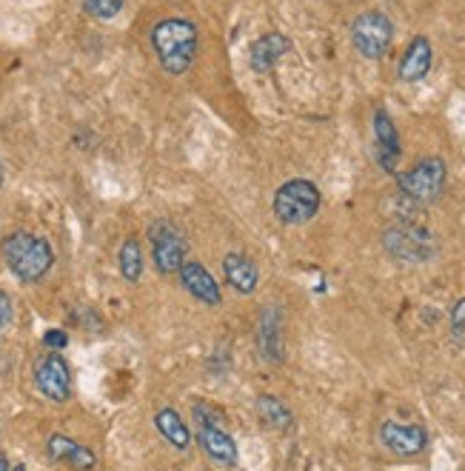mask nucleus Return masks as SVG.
Returning a JSON list of instances; mask_svg holds the SVG:
<instances>
[{"instance_id": "f257e3e1", "label": "nucleus", "mask_w": 465, "mask_h": 471, "mask_svg": "<svg viewBox=\"0 0 465 471\" xmlns=\"http://www.w3.org/2000/svg\"><path fill=\"white\" fill-rule=\"evenodd\" d=\"M151 46L163 72L178 77L195 64L200 34H198V26L186 21V17H163V21L154 24L151 29Z\"/></svg>"}, {"instance_id": "f03ea898", "label": "nucleus", "mask_w": 465, "mask_h": 471, "mask_svg": "<svg viewBox=\"0 0 465 471\" xmlns=\"http://www.w3.org/2000/svg\"><path fill=\"white\" fill-rule=\"evenodd\" d=\"M0 254L21 283H37L44 280L54 266V251L52 243L41 234L32 231H12L0 243Z\"/></svg>"}, {"instance_id": "7ed1b4c3", "label": "nucleus", "mask_w": 465, "mask_h": 471, "mask_svg": "<svg viewBox=\"0 0 465 471\" xmlns=\"http://www.w3.org/2000/svg\"><path fill=\"white\" fill-rule=\"evenodd\" d=\"M383 249L400 263H429L437 258V234L420 223H397L383 231Z\"/></svg>"}, {"instance_id": "20e7f679", "label": "nucleus", "mask_w": 465, "mask_h": 471, "mask_svg": "<svg viewBox=\"0 0 465 471\" xmlns=\"http://www.w3.org/2000/svg\"><path fill=\"white\" fill-rule=\"evenodd\" d=\"M320 203H323L320 189L312 181L295 178L275 191V203H271V209H275L277 221L283 226H303L317 218Z\"/></svg>"}, {"instance_id": "39448f33", "label": "nucleus", "mask_w": 465, "mask_h": 471, "mask_svg": "<svg viewBox=\"0 0 465 471\" xmlns=\"http://www.w3.org/2000/svg\"><path fill=\"white\" fill-rule=\"evenodd\" d=\"M445 178H449V169H445L442 157H425V161L414 163L409 172L397 174V189L402 198H409L420 206H429L440 201Z\"/></svg>"}, {"instance_id": "423d86ee", "label": "nucleus", "mask_w": 465, "mask_h": 471, "mask_svg": "<svg viewBox=\"0 0 465 471\" xmlns=\"http://www.w3.org/2000/svg\"><path fill=\"white\" fill-rule=\"evenodd\" d=\"M392 41H394V24L385 12L377 9L363 12L352 24V44L365 61H380V57L389 54Z\"/></svg>"}, {"instance_id": "0eeeda50", "label": "nucleus", "mask_w": 465, "mask_h": 471, "mask_svg": "<svg viewBox=\"0 0 465 471\" xmlns=\"http://www.w3.org/2000/svg\"><path fill=\"white\" fill-rule=\"evenodd\" d=\"M149 243H151V260L160 274H178L186 260V238L180 226L160 218L149 226Z\"/></svg>"}, {"instance_id": "6e6552de", "label": "nucleus", "mask_w": 465, "mask_h": 471, "mask_svg": "<svg viewBox=\"0 0 465 471\" xmlns=\"http://www.w3.org/2000/svg\"><path fill=\"white\" fill-rule=\"evenodd\" d=\"M34 386L52 403H66L72 397V371L61 351H49V355L34 366Z\"/></svg>"}, {"instance_id": "1a4fd4ad", "label": "nucleus", "mask_w": 465, "mask_h": 471, "mask_svg": "<svg viewBox=\"0 0 465 471\" xmlns=\"http://www.w3.org/2000/svg\"><path fill=\"white\" fill-rule=\"evenodd\" d=\"M380 443L394 451L397 457H417L429 446V431L417 423H394L385 420L380 426Z\"/></svg>"}, {"instance_id": "9d476101", "label": "nucleus", "mask_w": 465, "mask_h": 471, "mask_svg": "<svg viewBox=\"0 0 465 471\" xmlns=\"http://www.w3.org/2000/svg\"><path fill=\"white\" fill-rule=\"evenodd\" d=\"M257 351L266 363H283L286 360V329H283V311L277 306H266L257 318Z\"/></svg>"}, {"instance_id": "9b49d317", "label": "nucleus", "mask_w": 465, "mask_h": 471, "mask_svg": "<svg viewBox=\"0 0 465 471\" xmlns=\"http://www.w3.org/2000/svg\"><path fill=\"white\" fill-rule=\"evenodd\" d=\"M178 278H180L183 289H186L198 303L211 306V309L223 306V291H220V283L215 280V274H211L200 260L186 258L183 266H180V271H178Z\"/></svg>"}, {"instance_id": "f8f14e48", "label": "nucleus", "mask_w": 465, "mask_h": 471, "mask_svg": "<svg viewBox=\"0 0 465 471\" xmlns=\"http://www.w3.org/2000/svg\"><path fill=\"white\" fill-rule=\"evenodd\" d=\"M374 154H377V163L380 169H385L389 174L397 172V161H400V134L397 126L392 121V114L385 109L374 112Z\"/></svg>"}, {"instance_id": "ddd939ff", "label": "nucleus", "mask_w": 465, "mask_h": 471, "mask_svg": "<svg viewBox=\"0 0 465 471\" xmlns=\"http://www.w3.org/2000/svg\"><path fill=\"white\" fill-rule=\"evenodd\" d=\"M288 52H292V41H288L283 32H266L251 44L248 64L257 74H266V72L275 69L283 61V54H288Z\"/></svg>"}, {"instance_id": "4468645a", "label": "nucleus", "mask_w": 465, "mask_h": 471, "mask_svg": "<svg viewBox=\"0 0 465 471\" xmlns=\"http://www.w3.org/2000/svg\"><path fill=\"white\" fill-rule=\"evenodd\" d=\"M46 451L54 463H66L74 471H92L94 466H98V455H94L89 446L77 443L66 435H52L46 440Z\"/></svg>"}, {"instance_id": "2eb2a0df", "label": "nucleus", "mask_w": 465, "mask_h": 471, "mask_svg": "<svg viewBox=\"0 0 465 471\" xmlns=\"http://www.w3.org/2000/svg\"><path fill=\"white\" fill-rule=\"evenodd\" d=\"M223 278L237 294H255L260 286V269L248 254L228 251L223 258Z\"/></svg>"}, {"instance_id": "dca6fc26", "label": "nucleus", "mask_w": 465, "mask_h": 471, "mask_svg": "<svg viewBox=\"0 0 465 471\" xmlns=\"http://www.w3.org/2000/svg\"><path fill=\"white\" fill-rule=\"evenodd\" d=\"M431 61H434V49L429 44V37L417 34L414 41L409 44V49H405L400 66H397L400 81L402 83H417V81H422V77L431 72Z\"/></svg>"}, {"instance_id": "f3484780", "label": "nucleus", "mask_w": 465, "mask_h": 471, "mask_svg": "<svg viewBox=\"0 0 465 471\" xmlns=\"http://www.w3.org/2000/svg\"><path fill=\"white\" fill-rule=\"evenodd\" d=\"M198 443L203 448V455L215 466L223 468L237 466V443L226 428H198Z\"/></svg>"}, {"instance_id": "a211bd4d", "label": "nucleus", "mask_w": 465, "mask_h": 471, "mask_svg": "<svg viewBox=\"0 0 465 471\" xmlns=\"http://www.w3.org/2000/svg\"><path fill=\"white\" fill-rule=\"evenodd\" d=\"M154 426H158V431L166 437V443H171L178 451H186L191 446V431L174 408H160L158 415H154Z\"/></svg>"}, {"instance_id": "6ab92c4d", "label": "nucleus", "mask_w": 465, "mask_h": 471, "mask_svg": "<svg viewBox=\"0 0 465 471\" xmlns=\"http://www.w3.org/2000/svg\"><path fill=\"white\" fill-rule=\"evenodd\" d=\"M257 417L263 420V426L275 428V431H288L295 426V415L280 397L275 395H260L257 397Z\"/></svg>"}, {"instance_id": "aec40b11", "label": "nucleus", "mask_w": 465, "mask_h": 471, "mask_svg": "<svg viewBox=\"0 0 465 471\" xmlns=\"http://www.w3.org/2000/svg\"><path fill=\"white\" fill-rule=\"evenodd\" d=\"M118 266L126 283H138L143 278V251L138 238H126L121 251H118Z\"/></svg>"}, {"instance_id": "412c9836", "label": "nucleus", "mask_w": 465, "mask_h": 471, "mask_svg": "<svg viewBox=\"0 0 465 471\" xmlns=\"http://www.w3.org/2000/svg\"><path fill=\"white\" fill-rule=\"evenodd\" d=\"M191 417H195L198 428H223V426H226L223 408L211 406V403H206V400H198L195 406H191Z\"/></svg>"}, {"instance_id": "4be33fe9", "label": "nucleus", "mask_w": 465, "mask_h": 471, "mask_svg": "<svg viewBox=\"0 0 465 471\" xmlns=\"http://www.w3.org/2000/svg\"><path fill=\"white\" fill-rule=\"evenodd\" d=\"M126 6V0H83V12L89 17H98V21H111L118 17Z\"/></svg>"}, {"instance_id": "5701e85b", "label": "nucleus", "mask_w": 465, "mask_h": 471, "mask_svg": "<svg viewBox=\"0 0 465 471\" xmlns=\"http://www.w3.org/2000/svg\"><path fill=\"white\" fill-rule=\"evenodd\" d=\"M451 335L454 338H465V298H460L454 306H451Z\"/></svg>"}, {"instance_id": "b1692460", "label": "nucleus", "mask_w": 465, "mask_h": 471, "mask_svg": "<svg viewBox=\"0 0 465 471\" xmlns=\"http://www.w3.org/2000/svg\"><path fill=\"white\" fill-rule=\"evenodd\" d=\"M12 318H15V306H12V298L0 289V335L12 326Z\"/></svg>"}, {"instance_id": "393cba45", "label": "nucleus", "mask_w": 465, "mask_h": 471, "mask_svg": "<svg viewBox=\"0 0 465 471\" xmlns=\"http://www.w3.org/2000/svg\"><path fill=\"white\" fill-rule=\"evenodd\" d=\"M44 343H46L52 351H61V348H66L69 335H66V331H61V329H52V331H46V335H44Z\"/></svg>"}, {"instance_id": "a878e982", "label": "nucleus", "mask_w": 465, "mask_h": 471, "mask_svg": "<svg viewBox=\"0 0 465 471\" xmlns=\"http://www.w3.org/2000/svg\"><path fill=\"white\" fill-rule=\"evenodd\" d=\"M0 471H9V457L4 455V451H0Z\"/></svg>"}, {"instance_id": "bb28decb", "label": "nucleus", "mask_w": 465, "mask_h": 471, "mask_svg": "<svg viewBox=\"0 0 465 471\" xmlns=\"http://www.w3.org/2000/svg\"><path fill=\"white\" fill-rule=\"evenodd\" d=\"M4 181H6V172H4V163H0V186H4Z\"/></svg>"}, {"instance_id": "cd10ccee", "label": "nucleus", "mask_w": 465, "mask_h": 471, "mask_svg": "<svg viewBox=\"0 0 465 471\" xmlns=\"http://www.w3.org/2000/svg\"><path fill=\"white\" fill-rule=\"evenodd\" d=\"M12 471H26V466H15Z\"/></svg>"}]
</instances>
